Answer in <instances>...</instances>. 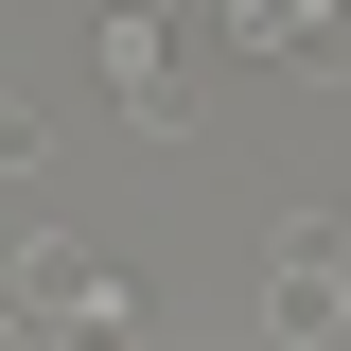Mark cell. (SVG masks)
Returning a JSON list of instances; mask_svg holds the SVG:
<instances>
[{
	"label": "cell",
	"mask_w": 351,
	"mask_h": 351,
	"mask_svg": "<svg viewBox=\"0 0 351 351\" xmlns=\"http://www.w3.org/2000/svg\"><path fill=\"white\" fill-rule=\"evenodd\" d=\"M106 71H123V123H141V141H193V71L158 53V18H141V0L106 18Z\"/></svg>",
	"instance_id": "6da1fadb"
},
{
	"label": "cell",
	"mask_w": 351,
	"mask_h": 351,
	"mask_svg": "<svg viewBox=\"0 0 351 351\" xmlns=\"http://www.w3.org/2000/svg\"><path fill=\"white\" fill-rule=\"evenodd\" d=\"M18 316H88V334H141V299L106 281V263H71V246H18V281H0Z\"/></svg>",
	"instance_id": "7a4b0ae2"
},
{
	"label": "cell",
	"mask_w": 351,
	"mask_h": 351,
	"mask_svg": "<svg viewBox=\"0 0 351 351\" xmlns=\"http://www.w3.org/2000/svg\"><path fill=\"white\" fill-rule=\"evenodd\" d=\"M263 316H281V334H351V281H334V246H281Z\"/></svg>",
	"instance_id": "3957f363"
},
{
	"label": "cell",
	"mask_w": 351,
	"mask_h": 351,
	"mask_svg": "<svg viewBox=\"0 0 351 351\" xmlns=\"http://www.w3.org/2000/svg\"><path fill=\"white\" fill-rule=\"evenodd\" d=\"M36 141H53V123H36V106H0V176H36Z\"/></svg>",
	"instance_id": "277c9868"
},
{
	"label": "cell",
	"mask_w": 351,
	"mask_h": 351,
	"mask_svg": "<svg viewBox=\"0 0 351 351\" xmlns=\"http://www.w3.org/2000/svg\"><path fill=\"white\" fill-rule=\"evenodd\" d=\"M299 246H334V281H351V211H316V228H299Z\"/></svg>",
	"instance_id": "5b68a950"
}]
</instances>
